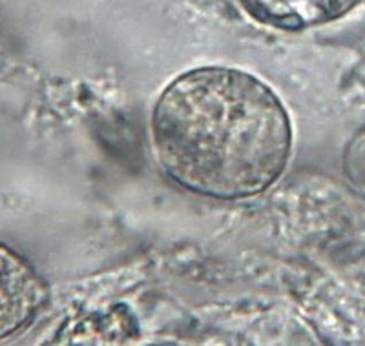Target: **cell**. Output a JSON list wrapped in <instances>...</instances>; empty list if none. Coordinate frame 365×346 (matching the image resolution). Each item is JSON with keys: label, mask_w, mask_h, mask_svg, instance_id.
Masks as SVG:
<instances>
[{"label": "cell", "mask_w": 365, "mask_h": 346, "mask_svg": "<svg viewBox=\"0 0 365 346\" xmlns=\"http://www.w3.org/2000/svg\"><path fill=\"white\" fill-rule=\"evenodd\" d=\"M165 173L216 199H243L278 181L291 159L292 126L278 95L254 75L197 68L166 86L152 113Z\"/></svg>", "instance_id": "obj_1"}, {"label": "cell", "mask_w": 365, "mask_h": 346, "mask_svg": "<svg viewBox=\"0 0 365 346\" xmlns=\"http://www.w3.org/2000/svg\"><path fill=\"white\" fill-rule=\"evenodd\" d=\"M44 299V285L34 270L0 244V339L24 328Z\"/></svg>", "instance_id": "obj_2"}, {"label": "cell", "mask_w": 365, "mask_h": 346, "mask_svg": "<svg viewBox=\"0 0 365 346\" xmlns=\"http://www.w3.org/2000/svg\"><path fill=\"white\" fill-rule=\"evenodd\" d=\"M256 21L282 29H303L336 19L358 0H237Z\"/></svg>", "instance_id": "obj_3"}]
</instances>
